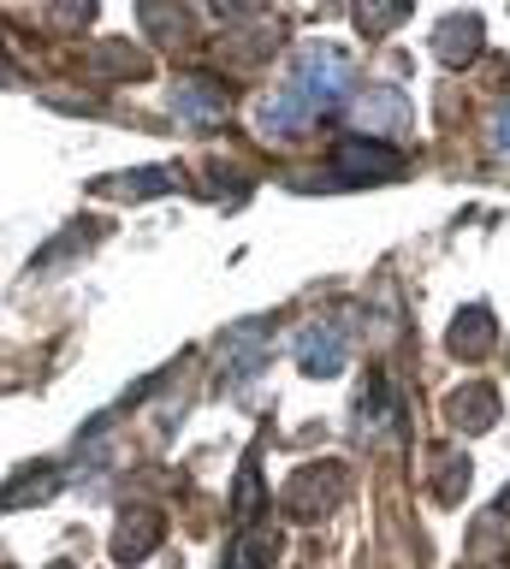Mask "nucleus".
<instances>
[{
	"mask_svg": "<svg viewBox=\"0 0 510 569\" xmlns=\"http://www.w3.org/2000/svg\"><path fill=\"white\" fill-rule=\"evenodd\" d=\"M291 89L314 107V113L339 107V101H344V89H350V53H344V48H332V42L303 48V53H297V66H291Z\"/></svg>",
	"mask_w": 510,
	"mask_h": 569,
	"instance_id": "f257e3e1",
	"label": "nucleus"
},
{
	"mask_svg": "<svg viewBox=\"0 0 510 569\" xmlns=\"http://www.w3.org/2000/svg\"><path fill=\"white\" fill-rule=\"evenodd\" d=\"M492 142H499V149L510 154V101L499 107V119H492Z\"/></svg>",
	"mask_w": 510,
	"mask_h": 569,
	"instance_id": "6e6552de",
	"label": "nucleus"
},
{
	"mask_svg": "<svg viewBox=\"0 0 510 569\" xmlns=\"http://www.w3.org/2000/svg\"><path fill=\"white\" fill-rule=\"evenodd\" d=\"M297 368L309 373V380H332V373L344 368V332L339 327H303L297 332Z\"/></svg>",
	"mask_w": 510,
	"mask_h": 569,
	"instance_id": "f03ea898",
	"label": "nucleus"
},
{
	"mask_svg": "<svg viewBox=\"0 0 510 569\" xmlns=\"http://www.w3.org/2000/svg\"><path fill=\"white\" fill-rule=\"evenodd\" d=\"M357 119L374 124V131H403V124H410V107H403L398 89H374V96L357 101Z\"/></svg>",
	"mask_w": 510,
	"mask_h": 569,
	"instance_id": "39448f33",
	"label": "nucleus"
},
{
	"mask_svg": "<svg viewBox=\"0 0 510 569\" xmlns=\"http://www.w3.org/2000/svg\"><path fill=\"white\" fill-rule=\"evenodd\" d=\"M256 119H261V131H268V137H297V131H309V124L321 119V113H314V107L297 96L291 83H279L273 96L261 101V113H256Z\"/></svg>",
	"mask_w": 510,
	"mask_h": 569,
	"instance_id": "7ed1b4c3",
	"label": "nucleus"
},
{
	"mask_svg": "<svg viewBox=\"0 0 510 569\" xmlns=\"http://www.w3.org/2000/svg\"><path fill=\"white\" fill-rule=\"evenodd\" d=\"M172 113H179V119H197V124H208V119H220V113H226V101H220V89L208 83V78H190V83H179V89H172Z\"/></svg>",
	"mask_w": 510,
	"mask_h": 569,
	"instance_id": "20e7f679",
	"label": "nucleus"
},
{
	"mask_svg": "<svg viewBox=\"0 0 510 569\" xmlns=\"http://www.w3.org/2000/svg\"><path fill=\"white\" fill-rule=\"evenodd\" d=\"M463 42H481V30H474L469 18H451V24L439 30V53H446V60H469Z\"/></svg>",
	"mask_w": 510,
	"mask_h": 569,
	"instance_id": "0eeeda50",
	"label": "nucleus"
},
{
	"mask_svg": "<svg viewBox=\"0 0 510 569\" xmlns=\"http://www.w3.org/2000/svg\"><path fill=\"white\" fill-rule=\"evenodd\" d=\"M339 167L357 172V178H380V172H398V160L380 154V149H357V142H350V149L339 154Z\"/></svg>",
	"mask_w": 510,
	"mask_h": 569,
	"instance_id": "423d86ee",
	"label": "nucleus"
}]
</instances>
